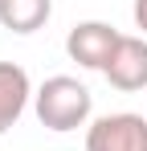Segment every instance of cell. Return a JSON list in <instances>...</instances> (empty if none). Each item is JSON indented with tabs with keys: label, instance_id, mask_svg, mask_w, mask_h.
<instances>
[{
	"label": "cell",
	"instance_id": "obj_1",
	"mask_svg": "<svg viewBox=\"0 0 147 151\" xmlns=\"http://www.w3.org/2000/svg\"><path fill=\"white\" fill-rule=\"evenodd\" d=\"M33 110H37V123L45 131H78V127L90 123V110H94V94L70 74H53L41 82V90L33 94Z\"/></svg>",
	"mask_w": 147,
	"mask_h": 151
},
{
	"label": "cell",
	"instance_id": "obj_2",
	"mask_svg": "<svg viewBox=\"0 0 147 151\" xmlns=\"http://www.w3.org/2000/svg\"><path fill=\"white\" fill-rule=\"evenodd\" d=\"M86 151H147V119L135 110L94 119L86 131Z\"/></svg>",
	"mask_w": 147,
	"mask_h": 151
},
{
	"label": "cell",
	"instance_id": "obj_3",
	"mask_svg": "<svg viewBox=\"0 0 147 151\" xmlns=\"http://www.w3.org/2000/svg\"><path fill=\"white\" fill-rule=\"evenodd\" d=\"M119 41H122V33L115 25H106V21H82V25L70 29L66 53L82 70H106L110 57H115V49H119Z\"/></svg>",
	"mask_w": 147,
	"mask_h": 151
},
{
	"label": "cell",
	"instance_id": "obj_4",
	"mask_svg": "<svg viewBox=\"0 0 147 151\" xmlns=\"http://www.w3.org/2000/svg\"><path fill=\"white\" fill-rule=\"evenodd\" d=\"M106 82L122 90V94H135V90H147V41L143 37H122L110 65L102 70Z\"/></svg>",
	"mask_w": 147,
	"mask_h": 151
},
{
	"label": "cell",
	"instance_id": "obj_5",
	"mask_svg": "<svg viewBox=\"0 0 147 151\" xmlns=\"http://www.w3.org/2000/svg\"><path fill=\"white\" fill-rule=\"evenodd\" d=\"M29 98H33V82L24 74V65L0 61V135L8 127H17V119L24 114Z\"/></svg>",
	"mask_w": 147,
	"mask_h": 151
},
{
	"label": "cell",
	"instance_id": "obj_6",
	"mask_svg": "<svg viewBox=\"0 0 147 151\" xmlns=\"http://www.w3.org/2000/svg\"><path fill=\"white\" fill-rule=\"evenodd\" d=\"M53 17V0H0V25L8 33H37Z\"/></svg>",
	"mask_w": 147,
	"mask_h": 151
},
{
	"label": "cell",
	"instance_id": "obj_7",
	"mask_svg": "<svg viewBox=\"0 0 147 151\" xmlns=\"http://www.w3.org/2000/svg\"><path fill=\"white\" fill-rule=\"evenodd\" d=\"M131 17H135V29L147 37V0H135L131 4Z\"/></svg>",
	"mask_w": 147,
	"mask_h": 151
}]
</instances>
